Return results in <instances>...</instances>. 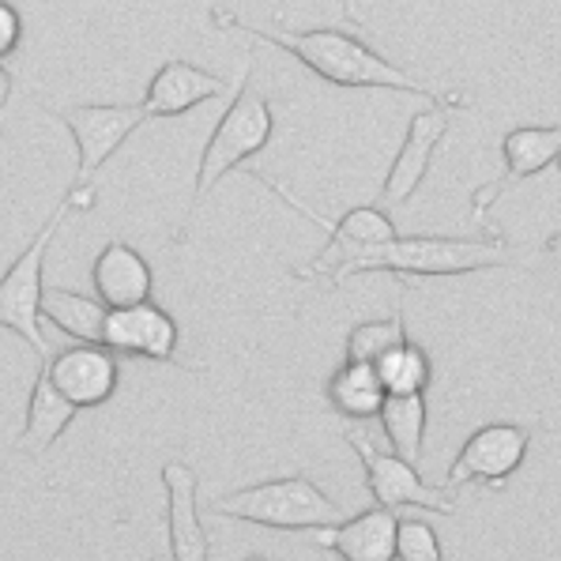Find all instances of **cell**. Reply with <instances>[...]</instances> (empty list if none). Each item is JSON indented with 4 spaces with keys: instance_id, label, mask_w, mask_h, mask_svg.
<instances>
[{
    "instance_id": "cell-17",
    "label": "cell",
    "mask_w": 561,
    "mask_h": 561,
    "mask_svg": "<svg viewBox=\"0 0 561 561\" xmlns=\"http://www.w3.org/2000/svg\"><path fill=\"white\" fill-rule=\"evenodd\" d=\"M72 419H76V408L57 392L54 381H49V374H46V366H42L38 377H34V385H31L27 422H23L20 442L15 445H20V453H27L31 460H42V456L60 442V434H65Z\"/></svg>"
},
{
    "instance_id": "cell-10",
    "label": "cell",
    "mask_w": 561,
    "mask_h": 561,
    "mask_svg": "<svg viewBox=\"0 0 561 561\" xmlns=\"http://www.w3.org/2000/svg\"><path fill=\"white\" fill-rule=\"evenodd\" d=\"M448 133V110L445 106H430L422 114L411 117L408 136H403V148L392 159L385 185H381V204L388 207H403L414 196V188L422 185V178L430 174V159H434L437 144Z\"/></svg>"
},
{
    "instance_id": "cell-22",
    "label": "cell",
    "mask_w": 561,
    "mask_h": 561,
    "mask_svg": "<svg viewBox=\"0 0 561 561\" xmlns=\"http://www.w3.org/2000/svg\"><path fill=\"white\" fill-rule=\"evenodd\" d=\"M403 343H408V332H403V313L396 309L385 321H366L347 335V362L377 369L381 358H388L396 347H403Z\"/></svg>"
},
{
    "instance_id": "cell-16",
    "label": "cell",
    "mask_w": 561,
    "mask_h": 561,
    "mask_svg": "<svg viewBox=\"0 0 561 561\" xmlns=\"http://www.w3.org/2000/svg\"><path fill=\"white\" fill-rule=\"evenodd\" d=\"M162 486H167V535H170V558L174 561H207V531L201 524V482L196 471L181 460H170L162 468Z\"/></svg>"
},
{
    "instance_id": "cell-23",
    "label": "cell",
    "mask_w": 561,
    "mask_h": 561,
    "mask_svg": "<svg viewBox=\"0 0 561 561\" xmlns=\"http://www.w3.org/2000/svg\"><path fill=\"white\" fill-rule=\"evenodd\" d=\"M396 561H445L442 539L426 520L400 516V542H396Z\"/></svg>"
},
{
    "instance_id": "cell-8",
    "label": "cell",
    "mask_w": 561,
    "mask_h": 561,
    "mask_svg": "<svg viewBox=\"0 0 561 561\" xmlns=\"http://www.w3.org/2000/svg\"><path fill=\"white\" fill-rule=\"evenodd\" d=\"M347 445L358 453L362 468H366L369 494L377 497V508L388 513H403V508H426V513H456V502L442 486H430L419 474V468L403 463L396 453H381L374 442L362 434H347Z\"/></svg>"
},
{
    "instance_id": "cell-14",
    "label": "cell",
    "mask_w": 561,
    "mask_h": 561,
    "mask_svg": "<svg viewBox=\"0 0 561 561\" xmlns=\"http://www.w3.org/2000/svg\"><path fill=\"white\" fill-rule=\"evenodd\" d=\"M561 159V125H520L502 140V162H505V178L486 185V193L474 196L471 211L486 215L490 204L497 201V193H505L513 181L535 178L547 167H554Z\"/></svg>"
},
{
    "instance_id": "cell-18",
    "label": "cell",
    "mask_w": 561,
    "mask_h": 561,
    "mask_svg": "<svg viewBox=\"0 0 561 561\" xmlns=\"http://www.w3.org/2000/svg\"><path fill=\"white\" fill-rule=\"evenodd\" d=\"M106 317H110V309L102 306L99 298L80 295V290L46 287V295H42V321L60 328V332L76 343H94V347H102Z\"/></svg>"
},
{
    "instance_id": "cell-5",
    "label": "cell",
    "mask_w": 561,
    "mask_h": 561,
    "mask_svg": "<svg viewBox=\"0 0 561 561\" xmlns=\"http://www.w3.org/2000/svg\"><path fill=\"white\" fill-rule=\"evenodd\" d=\"M68 211V196L54 207L42 230L31 238V245L8 264V272L0 275V328H8L12 335H20L23 343L38 355L42 362L49 358L46 340H42V295H46V283H42V267H46L49 241L57 238V230L65 227Z\"/></svg>"
},
{
    "instance_id": "cell-25",
    "label": "cell",
    "mask_w": 561,
    "mask_h": 561,
    "mask_svg": "<svg viewBox=\"0 0 561 561\" xmlns=\"http://www.w3.org/2000/svg\"><path fill=\"white\" fill-rule=\"evenodd\" d=\"M8 99H12V72H8L4 60H0V114H4Z\"/></svg>"
},
{
    "instance_id": "cell-21",
    "label": "cell",
    "mask_w": 561,
    "mask_h": 561,
    "mask_svg": "<svg viewBox=\"0 0 561 561\" xmlns=\"http://www.w3.org/2000/svg\"><path fill=\"white\" fill-rule=\"evenodd\" d=\"M377 374H381V385L388 396H422L430 388V381H434V366H430L426 351L414 347L411 340L403 343V347H396L388 358H381Z\"/></svg>"
},
{
    "instance_id": "cell-1",
    "label": "cell",
    "mask_w": 561,
    "mask_h": 561,
    "mask_svg": "<svg viewBox=\"0 0 561 561\" xmlns=\"http://www.w3.org/2000/svg\"><path fill=\"white\" fill-rule=\"evenodd\" d=\"M215 23L219 27H234L253 34L256 42H267V46L283 49V54L298 57L309 72H317L321 80L335 83V88H381V91H411L422 94V99H434L437 106H463L460 99L453 94H442L426 83H419L414 76H408L403 68H396L392 60H385L381 54L358 42L355 34H343V31H261V27H249L241 23L238 15H222L215 12Z\"/></svg>"
},
{
    "instance_id": "cell-7",
    "label": "cell",
    "mask_w": 561,
    "mask_h": 561,
    "mask_svg": "<svg viewBox=\"0 0 561 561\" xmlns=\"http://www.w3.org/2000/svg\"><path fill=\"white\" fill-rule=\"evenodd\" d=\"M528 448H531V434L524 426L490 422V426L474 430L460 453H456L453 468L445 474V490H460V486H471V482L502 490L505 482L520 471Z\"/></svg>"
},
{
    "instance_id": "cell-11",
    "label": "cell",
    "mask_w": 561,
    "mask_h": 561,
    "mask_svg": "<svg viewBox=\"0 0 561 561\" xmlns=\"http://www.w3.org/2000/svg\"><path fill=\"white\" fill-rule=\"evenodd\" d=\"M102 347L114 355H133L148 362H178V324L162 306H136L117 309L106 317V335Z\"/></svg>"
},
{
    "instance_id": "cell-19",
    "label": "cell",
    "mask_w": 561,
    "mask_h": 561,
    "mask_svg": "<svg viewBox=\"0 0 561 561\" xmlns=\"http://www.w3.org/2000/svg\"><path fill=\"white\" fill-rule=\"evenodd\" d=\"M328 400H332V408L340 411L343 419L366 422V419H381L388 392L381 385V374H377L374 366L343 362V366L328 377Z\"/></svg>"
},
{
    "instance_id": "cell-4",
    "label": "cell",
    "mask_w": 561,
    "mask_h": 561,
    "mask_svg": "<svg viewBox=\"0 0 561 561\" xmlns=\"http://www.w3.org/2000/svg\"><path fill=\"white\" fill-rule=\"evenodd\" d=\"M272 133H275L272 106H267V99L261 91L249 88V65H245L238 76V83L230 88L227 114L219 117V125H215L211 140H207V148L201 154L193 204H201L234 167H241L245 159H253L256 151H264L267 140H272Z\"/></svg>"
},
{
    "instance_id": "cell-15",
    "label": "cell",
    "mask_w": 561,
    "mask_h": 561,
    "mask_svg": "<svg viewBox=\"0 0 561 561\" xmlns=\"http://www.w3.org/2000/svg\"><path fill=\"white\" fill-rule=\"evenodd\" d=\"M230 83L222 76L207 72V68H196L188 60H167L159 72L151 76L148 94H144V114L148 121L154 117H181L188 110L204 106V102L219 99Z\"/></svg>"
},
{
    "instance_id": "cell-12",
    "label": "cell",
    "mask_w": 561,
    "mask_h": 561,
    "mask_svg": "<svg viewBox=\"0 0 561 561\" xmlns=\"http://www.w3.org/2000/svg\"><path fill=\"white\" fill-rule=\"evenodd\" d=\"M91 287H94V298H99L110 313H117V309L148 306L151 290H154V275H151V264L144 261L133 245L110 241L91 264Z\"/></svg>"
},
{
    "instance_id": "cell-26",
    "label": "cell",
    "mask_w": 561,
    "mask_h": 561,
    "mask_svg": "<svg viewBox=\"0 0 561 561\" xmlns=\"http://www.w3.org/2000/svg\"><path fill=\"white\" fill-rule=\"evenodd\" d=\"M245 561H267V558H261V554H253V558H245Z\"/></svg>"
},
{
    "instance_id": "cell-3",
    "label": "cell",
    "mask_w": 561,
    "mask_h": 561,
    "mask_svg": "<svg viewBox=\"0 0 561 561\" xmlns=\"http://www.w3.org/2000/svg\"><path fill=\"white\" fill-rule=\"evenodd\" d=\"M508 264V249L502 241L479 238H396L381 249L351 256L332 267V283H343L347 275L362 272H400V275H463L482 267Z\"/></svg>"
},
{
    "instance_id": "cell-27",
    "label": "cell",
    "mask_w": 561,
    "mask_h": 561,
    "mask_svg": "<svg viewBox=\"0 0 561 561\" xmlns=\"http://www.w3.org/2000/svg\"><path fill=\"white\" fill-rule=\"evenodd\" d=\"M558 167H561V159H558Z\"/></svg>"
},
{
    "instance_id": "cell-2",
    "label": "cell",
    "mask_w": 561,
    "mask_h": 561,
    "mask_svg": "<svg viewBox=\"0 0 561 561\" xmlns=\"http://www.w3.org/2000/svg\"><path fill=\"white\" fill-rule=\"evenodd\" d=\"M215 516H230V520L261 524L272 531H324L340 528L347 520L343 505L317 486L306 474H283V479H267L256 486H241L230 494L211 497Z\"/></svg>"
},
{
    "instance_id": "cell-24",
    "label": "cell",
    "mask_w": 561,
    "mask_h": 561,
    "mask_svg": "<svg viewBox=\"0 0 561 561\" xmlns=\"http://www.w3.org/2000/svg\"><path fill=\"white\" fill-rule=\"evenodd\" d=\"M20 42H23L20 12H15V4H4V0H0V60L12 57L15 49H20Z\"/></svg>"
},
{
    "instance_id": "cell-9",
    "label": "cell",
    "mask_w": 561,
    "mask_h": 561,
    "mask_svg": "<svg viewBox=\"0 0 561 561\" xmlns=\"http://www.w3.org/2000/svg\"><path fill=\"white\" fill-rule=\"evenodd\" d=\"M49 374V381L76 411L102 408L110 403V396L117 392V355L106 347H94V343H72V347L57 351L54 358L42 362Z\"/></svg>"
},
{
    "instance_id": "cell-20",
    "label": "cell",
    "mask_w": 561,
    "mask_h": 561,
    "mask_svg": "<svg viewBox=\"0 0 561 561\" xmlns=\"http://www.w3.org/2000/svg\"><path fill=\"white\" fill-rule=\"evenodd\" d=\"M381 426L396 456L414 468L422 460V442H426V396H388Z\"/></svg>"
},
{
    "instance_id": "cell-6",
    "label": "cell",
    "mask_w": 561,
    "mask_h": 561,
    "mask_svg": "<svg viewBox=\"0 0 561 561\" xmlns=\"http://www.w3.org/2000/svg\"><path fill=\"white\" fill-rule=\"evenodd\" d=\"M54 117L68 128L76 144V185H91V178L106 167L110 159L121 151V144L136 133L140 125H148L144 106H99V102H83V106H60Z\"/></svg>"
},
{
    "instance_id": "cell-13",
    "label": "cell",
    "mask_w": 561,
    "mask_h": 561,
    "mask_svg": "<svg viewBox=\"0 0 561 561\" xmlns=\"http://www.w3.org/2000/svg\"><path fill=\"white\" fill-rule=\"evenodd\" d=\"M317 547L332 550L340 561H396L400 542V516L388 508H366L358 516H347L340 528L309 531Z\"/></svg>"
}]
</instances>
